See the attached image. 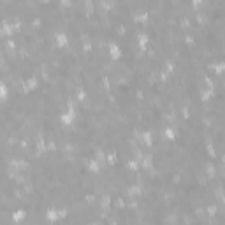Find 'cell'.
I'll list each match as a JSON object with an SVG mask.
<instances>
[{
	"instance_id": "cell-1",
	"label": "cell",
	"mask_w": 225,
	"mask_h": 225,
	"mask_svg": "<svg viewBox=\"0 0 225 225\" xmlns=\"http://www.w3.org/2000/svg\"><path fill=\"white\" fill-rule=\"evenodd\" d=\"M74 118H76V111H74V107H69V109H67V113L65 115L62 116V121L65 125H69V123H72V121H74Z\"/></svg>"
},
{
	"instance_id": "cell-2",
	"label": "cell",
	"mask_w": 225,
	"mask_h": 225,
	"mask_svg": "<svg viewBox=\"0 0 225 225\" xmlns=\"http://www.w3.org/2000/svg\"><path fill=\"white\" fill-rule=\"evenodd\" d=\"M7 97V88H5L4 83H0V99H5Z\"/></svg>"
},
{
	"instance_id": "cell-3",
	"label": "cell",
	"mask_w": 225,
	"mask_h": 225,
	"mask_svg": "<svg viewBox=\"0 0 225 225\" xmlns=\"http://www.w3.org/2000/svg\"><path fill=\"white\" fill-rule=\"evenodd\" d=\"M111 53H115V58H118V56H120V49H118V46H111Z\"/></svg>"
},
{
	"instance_id": "cell-4",
	"label": "cell",
	"mask_w": 225,
	"mask_h": 225,
	"mask_svg": "<svg viewBox=\"0 0 225 225\" xmlns=\"http://www.w3.org/2000/svg\"><path fill=\"white\" fill-rule=\"evenodd\" d=\"M58 40H60V42H58L60 46H65V35H63V34H60V35H58Z\"/></svg>"
}]
</instances>
